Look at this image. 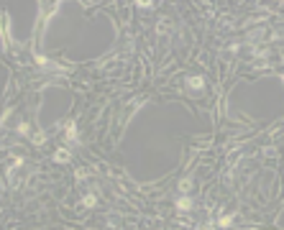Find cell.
<instances>
[{
  "mask_svg": "<svg viewBox=\"0 0 284 230\" xmlns=\"http://www.w3.org/2000/svg\"><path fill=\"white\" fill-rule=\"evenodd\" d=\"M189 84H192V87H195V90H197V87H200V84H202V79H197V77H192V79H189Z\"/></svg>",
  "mask_w": 284,
  "mask_h": 230,
  "instance_id": "2",
  "label": "cell"
},
{
  "mask_svg": "<svg viewBox=\"0 0 284 230\" xmlns=\"http://www.w3.org/2000/svg\"><path fill=\"white\" fill-rule=\"evenodd\" d=\"M189 205H192V202L184 197V199H179V202H177V210H189Z\"/></svg>",
  "mask_w": 284,
  "mask_h": 230,
  "instance_id": "1",
  "label": "cell"
}]
</instances>
